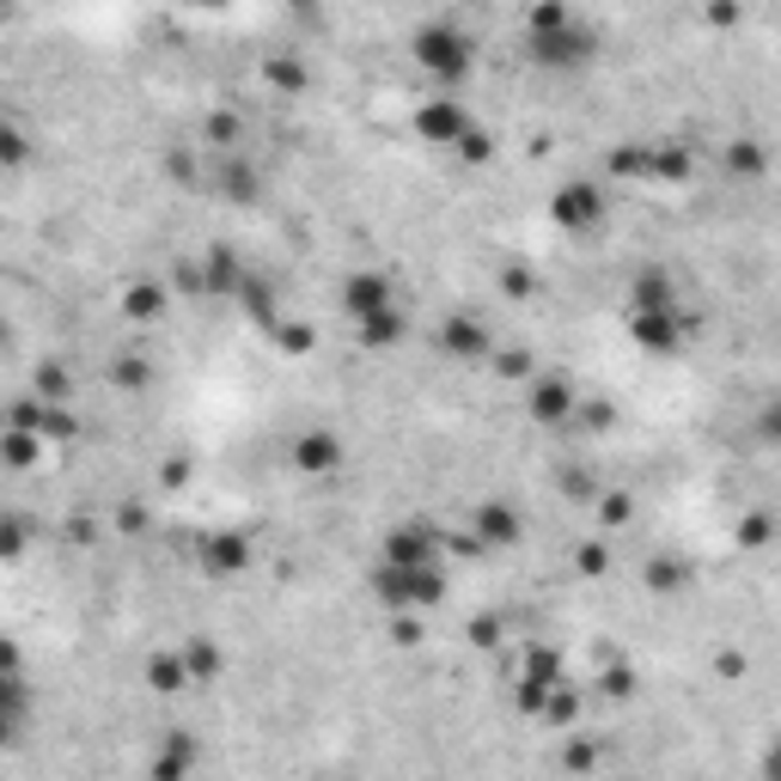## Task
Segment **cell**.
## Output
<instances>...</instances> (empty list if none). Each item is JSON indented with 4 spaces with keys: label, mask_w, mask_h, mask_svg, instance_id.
Instances as JSON below:
<instances>
[{
    "label": "cell",
    "mask_w": 781,
    "mask_h": 781,
    "mask_svg": "<svg viewBox=\"0 0 781 781\" xmlns=\"http://www.w3.org/2000/svg\"><path fill=\"white\" fill-rule=\"evenodd\" d=\"M525 31H531V62L550 67V74H574V67L593 62V25L568 13V7H531L525 13Z\"/></svg>",
    "instance_id": "obj_1"
},
{
    "label": "cell",
    "mask_w": 781,
    "mask_h": 781,
    "mask_svg": "<svg viewBox=\"0 0 781 781\" xmlns=\"http://www.w3.org/2000/svg\"><path fill=\"white\" fill-rule=\"evenodd\" d=\"M410 50H415V67H422L446 98L458 93V86L470 80V67H477V43L464 37L452 19H422L415 37H410Z\"/></svg>",
    "instance_id": "obj_2"
},
{
    "label": "cell",
    "mask_w": 781,
    "mask_h": 781,
    "mask_svg": "<svg viewBox=\"0 0 781 781\" xmlns=\"http://www.w3.org/2000/svg\"><path fill=\"white\" fill-rule=\"evenodd\" d=\"M372 593H379L384 610L440 605V598H446V568H440V562H427V568H391V562H379V574H372Z\"/></svg>",
    "instance_id": "obj_3"
},
{
    "label": "cell",
    "mask_w": 781,
    "mask_h": 781,
    "mask_svg": "<svg viewBox=\"0 0 781 781\" xmlns=\"http://www.w3.org/2000/svg\"><path fill=\"white\" fill-rule=\"evenodd\" d=\"M415 134H422V141H434V147H464L470 134H477V122H470V110H464L458 98L434 93V98H422V105H415Z\"/></svg>",
    "instance_id": "obj_4"
},
{
    "label": "cell",
    "mask_w": 781,
    "mask_h": 781,
    "mask_svg": "<svg viewBox=\"0 0 781 781\" xmlns=\"http://www.w3.org/2000/svg\"><path fill=\"white\" fill-rule=\"evenodd\" d=\"M550 220H556L562 232H593V226L605 220V189L586 184V177L562 184L556 196H550Z\"/></svg>",
    "instance_id": "obj_5"
},
{
    "label": "cell",
    "mask_w": 781,
    "mask_h": 781,
    "mask_svg": "<svg viewBox=\"0 0 781 781\" xmlns=\"http://www.w3.org/2000/svg\"><path fill=\"white\" fill-rule=\"evenodd\" d=\"M196 562L208 581H232V574L251 568V538L245 531H208V538L196 543Z\"/></svg>",
    "instance_id": "obj_6"
},
{
    "label": "cell",
    "mask_w": 781,
    "mask_h": 781,
    "mask_svg": "<svg viewBox=\"0 0 781 781\" xmlns=\"http://www.w3.org/2000/svg\"><path fill=\"white\" fill-rule=\"evenodd\" d=\"M288 458H293L300 477H336V470H343V440H336L330 427H312V434H300L288 446Z\"/></svg>",
    "instance_id": "obj_7"
},
{
    "label": "cell",
    "mask_w": 781,
    "mask_h": 781,
    "mask_svg": "<svg viewBox=\"0 0 781 781\" xmlns=\"http://www.w3.org/2000/svg\"><path fill=\"white\" fill-rule=\"evenodd\" d=\"M384 562H391V568H427V562H440V531L434 525L384 531Z\"/></svg>",
    "instance_id": "obj_8"
},
{
    "label": "cell",
    "mask_w": 781,
    "mask_h": 781,
    "mask_svg": "<svg viewBox=\"0 0 781 781\" xmlns=\"http://www.w3.org/2000/svg\"><path fill=\"white\" fill-rule=\"evenodd\" d=\"M629 336H636L648 355H672L677 343L690 336V324H684V312H629Z\"/></svg>",
    "instance_id": "obj_9"
},
{
    "label": "cell",
    "mask_w": 781,
    "mask_h": 781,
    "mask_svg": "<svg viewBox=\"0 0 781 781\" xmlns=\"http://www.w3.org/2000/svg\"><path fill=\"white\" fill-rule=\"evenodd\" d=\"M525 410H531V422H562V415L574 410V384L556 379V372H531V384H525Z\"/></svg>",
    "instance_id": "obj_10"
},
{
    "label": "cell",
    "mask_w": 781,
    "mask_h": 781,
    "mask_svg": "<svg viewBox=\"0 0 781 781\" xmlns=\"http://www.w3.org/2000/svg\"><path fill=\"white\" fill-rule=\"evenodd\" d=\"M343 312H348L355 324H367V318H379V312H391V281L372 275V269H367V275H348V281H343Z\"/></svg>",
    "instance_id": "obj_11"
},
{
    "label": "cell",
    "mask_w": 781,
    "mask_h": 781,
    "mask_svg": "<svg viewBox=\"0 0 781 781\" xmlns=\"http://www.w3.org/2000/svg\"><path fill=\"white\" fill-rule=\"evenodd\" d=\"M477 538H482V543H501V550H513V543L525 538V519H519V507L482 501V507H477Z\"/></svg>",
    "instance_id": "obj_12"
},
{
    "label": "cell",
    "mask_w": 781,
    "mask_h": 781,
    "mask_svg": "<svg viewBox=\"0 0 781 781\" xmlns=\"http://www.w3.org/2000/svg\"><path fill=\"white\" fill-rule=\"evenodd\" d=\"M440 348H446V355H458V360H477V355H489V330H482L477 318H446L440 324Z\"/></svg>",
    "instance_id": "obj_13"
},
{
    "label": "cell",
    "mask_w": 781,
    "mask_h": 781,
    "mask_svg": "<svg viewBox=\"0 0 781 781\" xmlns=\"http://www.w3.org/2000/svg\"><path fill=\"white\" fill-rule=\"evenodd\" d=\"M672 275L665 269H641L636 281H629V312H672Z\"/></svg>",
    "instance_id": "obj_14"
},
{
    "label": "cell",
    "mask_w": 781,
    "mask_h": 781,
    "mask_svg": "<svg viewBox=\"0 0 781 781\" xmlns=\"http://www.w3.org/2000/svg\"><path fill=\"white\" fill-rule=\"evenodd\" d=\"M189 769H196V739H189V733H172V739H165V751L153 757V769H147V775H153V781H184Z\"/></svg>",
    "instance_id": "obj_15"
},
{
    "label": "cell",
    "mask_w": 781,
    "mask_h": 781,
    "mask_svg": "<svg viewBox=\"0 0 781 781\" xmlns=\"http://www.w3.org/2000/svg\"><path fill=\"white\" fill-rule=\"evenodd\" d=\"M147 684L160 690V696H177V690L189 684V665H184V653H153V660H147Z\"/></svg>",
    "instance_id": "obj_16"
},
{
    "label": "cell",
    "mask_w": 781,
    "mask_h": 781,
    "mask_svg": "<svg viewBox=\"0 0 781 781\" xmlns=\"http://www.w3.org/2000/svg\"><path fill=\"white\" fill-rule=\"evenodd\" d=\"M720 165H727L733 177H763L769 172V153H763V141H727Z\"/></svg>",
    "instance_id": "obj_17"
},
{
    "label": "cell",
    "mask_w": 781,
    "mask_h": 781,
    "mask_svg": "<svg viewBox=\"0 0 781 781\" xmlns=\"http://www.w3.org/2000/svg\"><path fill=\"white\" fill-rule=\"evenodd\" d=\"M184 665H189V684H208V677H220V648H214L208 636H196V641H184Z\"/></svg>",
    "instance_id": "obj_18"
},
{
    "label": "cell",
    "mask_w": 781,
    "mask_h": 781,
    "mask_svg": "<svg viewBox=\"0 0 781 781\" xmlns=\"http://www.w3.org/2000/svg\"><path fill=\"white\" fill-rule=\"evenodd\" d=\"M360 343H367V348H398V343H403V312H398V305L360 324Z\"/></svg>",
    "instance_id": "obj_19"
},
{
    "label": "cell",
    "mask_w": 781,
    "mask_h": 781,
    "mask_svg": "<svg viewBox=\"0 0 781 781\" xmlns=\"http://www.w3.org/2000/svg\"><path fill=\"white\" fill-rule=\"evenodd\" d=\"M690 172H696L690 147H653V177H660V184H684Z\"/></svg>",
    "instance_id": "obj_20"
},
{
    "label": "cell",
    "mask_w": 781,
    "mask_h": 781,
    "mask_svg": "<svg viewBox=\"0 0 781 781\" xmlns=\"http://www.w3.org/2000/svg\"><path fill=\"white\" fill-rule=\"evenodd\" d=\"M220 189H226V202H251V196H257V172L239 160V153L220 165Z\"/></svg>",
    "instance_id": "obj_21"
},
{
    "label": "cell",
    "mask_w": 781,
    "mask_h": 781,
    "mask_svg": "<svg viewBox=\"0 0 781 781\" xmlns=\"http://www.w3.org/2000/svg\"><path fill=\"white\" fill-rule=\"evenodd\" d=\"M733 538H739L745 550H763V543L781 538V525H775V513H745L739 525H733Z\"/></svg>",
    "instance_id": "obj_22"
},
{
    "label": "cell",
    "mask_w": 781,
    "mask_h": 781,
    "mask_svg": "<svg viewBox=\"0 0 781 781\" xmlns=\"http://www.w3.org/2000/svg\"><path fill=\"white\" fill-rule=\"evenodd\" d=\"M684 581H690V562L684 556H653L648 562V586H653V593H677Z\"/></svg>",
    "instance_id": "obj_23"
},
{
    "label": "cell",
    "mask_w": 781,
    "mask_h": 781,
    "mask_svg": "<svg viewBox=\"0 0 781 781\" xmlns=\"http://www.w3.org/2000/svg\"><path fill=\"white\" fill-rule=\"evenodd\" d=\"M239 300L257 312V324H275V300H269V288H263L257 275H245V281H239Z\"/></svg>",
    "instance_id": "obj_24"
},
{
    "label": "cell",
    "mask_w": 781,
    "mask_h": 781,
    "mask_svg": "<svg viewBox=\"0 0 781 781\" xmlns=\"http://www.w3.org/2000/svg\"><path fill=\"white\" fill-rule=\"evenodd\" d=\"M610 165H617L622 177H653V147H636V153H629V147H617V153H610Z\"/></svg>",
    "instance_id": "obj_25"
},
{
    "label": "cell",
    "mask_w": 781,
    "mask_h": 781,
    "mask_svg": "<svg viewBox=\"0 0 781 781\" xmlns=\"http://www.w3.org/2000/svg\"><path fill=\"white\" fill-rule=\"evenodd\" d=\"M160 305H165L160 288H134L129 293V318H160Z\"/></svg>",
    "instance_id": "obj_26"
},
{
    "label": "cell",
    "mask_w": 781,
    "mask_h": 781,
    "mask_svg": "<svg viewBox=\"0 0 781 781\" xmlns=\"http://www.w3.org/2000/svg\"><path fill=\"white\" fill-rule=\"evenodd\" d=\"M757 434H763L769 446H781V391L763 403V410H757Z\"/></svg>",
    "instance_id": "obj_27"
},
{
    "label": "cell",
    "mask_w": 781,
    "mask_h": 781,
    "mask_svg": "<svg viewBox=\"0 0 781 781\" xmlns=\"http://www.w3.org/2000/svg\"><path fill=\"white\" fill-rule=\"evenodd\" d=\"M269 80L288 86V93H300V86H305V67H300V62H288V55H275V62H269Z\"/></svg>",
    "instance_id": "obj_28"
},
{
    "label": "cell",
    "mask_w": 781,
    "mask_h": 781,
    "mask_svg": "<svg viewBox=\"0 0 781 781\" xmlns=\"http://www.w3.org/2000/svg\"><path fill=\"white\" fill-rule=\"evenodd\" d=\"M7 458L31 464V458H37V434H31V427H13V434H7Z\"/></svg>",
    "instance_id": "obj_29"
},
{
    "label": "cell",
    "mask_w": 781,
    "mask_h": 781,
    "mask_svg": "<svg viewBox=\"0 0 781 781\" xmlns=\"http://www.w3.org/2000/svg\"><path fill=\"white\" fill-rule=\"evenodd\" d=\"M458 153H464V160H470V165H482V160H489V153H495V134H489V129H477V134H470V141L458 147Z\"/></svg>",
    "instance_id": "obj_30"
},
{
    "label": "cell",
    "mask_w": 781,
    "mask_h": 781,
    "mask_svg": "<svg viewBox=\"0 0 781 781\" xmlns=\"http://www.w3.org/2000/svg\"><path fill=\"white\" fill-rule=\"evenodd\" d=\"M208 141H220V147H232V141H239V117H226V110H220V117H214V122H208Z\"/></svg>",
    "instance_id": "obj_31"
},
{
    "label": "cell",
    "mask_w": 781,
    "mask_h": 781,
    "mask_svg": "<svg viewBox=\"0 0 781 781\" xmlns=\"http://www.w3.org/2000/svg\"><path fill=\"white\" fill-rule=\"evenodd\" d=\"M37 384H43V398H67V372L62 367H43Z\"/></svg>",
    "instance_id": "obj_32"
},
{
    "label": "cell",
    "mask_w": 781,
    "mask_h": 781,
    "mask_svg": "<svg viewBox=\"0 0 781 781\" xmlns=\"http://www.w3.org/2000/svg\"><path fill=\"white\" fill-rule=\"evenodd\" d=\"M281 348H293V355H305V348H312V330H305V324H293V330H281Z\"/></svg>",
    "instance_id": "obj_33"
},
{
    "label": "cell",
    "mask_w": 781,
    "mask_h": 781,
    "mask_svg": "<svg viewBox=\"0 0 781 781\" xmlns=\"http://www.w3.org/2000/svg\"><path fill=\"white\" fill-rule=\"evenodd\" d=\"M0 147H7V160H25V134H19V129H7V134H0Z\"/></svg>",
    "instance_id": "obj_34"
},
{
    "label": "cell",
    "mask_w": 781,
    "mask_h": 781,
    "mask_svg": "<svg viewBox=\"0 0 781 781\" xmlns=\"http://www.w3.org/2000/svg\"><path fill=\"white\" fill-rule=\"evenodd\" d=\"M763 781H781V739L763 751Z\"/></svg>",
    "instance_id": "obj_35"
},
{
    "label": "cell",
    "mask_w": 781,
    "mask_h": 781,
    "mask_svg": "<svg viewBox=\"0 0 781 781\" xmlns=\"http://www.w3.org/2000/svg\"><path fill=\"white\" fill-rule=\"evenodd\" d=\"M568 769H593V745L574 739V745H568Z\"/></svg>",
    "instance_id": "obj_36"
},
{
    "label": "cell",
    "mask_w": 781,
    "mask_h": 781,
    "mask_svg": "<svg viewBox=\"0 0 781 781\" xmlns=\"http://www.w3.org/2000/svg\"><path fill=\"white\" fill-rule=\"evenodd\" d=\"M605 519H610V525H617V519H629V495H610V501H605Z\"/></svg>",
    "instance_id": "obj_37"
}]
</instances>
